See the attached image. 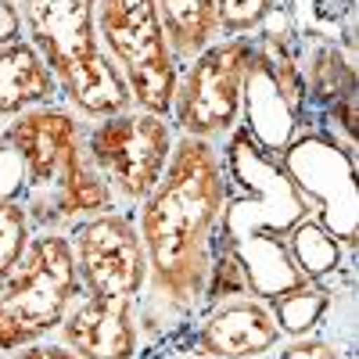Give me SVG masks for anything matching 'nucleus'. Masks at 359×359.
Segmentation results:
<instances>
[{
    "instance_id": "obj_12",
    "label": "nucleus",
    "mask_w": 359,
    "mask_h": 359,
    "mask_svg": "<svg viewBox=\"0 0 359 359\" xmlns=\"http://www.w3.org/2000/svg\"><path fill=\"white\" fill-rule=\"evenodd\" d=\"M137 306L133 298L79 294L54 338L83 359H137L144 352Z\"/></svg>"
},
{
    "instance_id": "obj_10",
    "label": "nucleus",
    "mask_w": 359,
    "mask_h": 359,
    "mask_svg": "<svg viewBox=\"0 0 359 359\" xmlns=\"http://www.w3.org/2000/svg\"><path fill=\"white\" fill-rule=\"evenodd\" d=\"M83 294L133 298L140 302L147 284V255L137 233L133 208H115L69 230Z\"/></svg>"
},
{
    "instance_id": "obj_20",
    "label": "nucleus",
    "mask_w": 359,
    "mask_h": 359,
    "mask_svg": "<svg viewBox=\"0 0 359 359\" xmlns=\"http://www.w3.org/2000/svg\"><path fill=\"white\" fill-rule=\"evenodd\" d=\"M29 237H33V226H29L25 208L18 201H0V280L22 259Z\"/></svg>"
},
{
    "instance_id": "obj_4",
    "label": "nucleus",
    "mask_w": 359,
    "mask_h": 359,
    "mask_svg": "<svg viewBox=\"0 0 359 359\" xmlns=\"http://www.w3.org/2000/svg\"><path fill=\"white\" fill-rule=\"evenodd\" d=\"M83 294L72 241L62 230H33L22 259L0 280V355L54 338Z\"/></svg>"
},
{
    "instance_id": "obj_22",
    "label": "nucleus",
    "mask_w": 359,
    "mask_h": 359,
    "mask_svg": "<svg viewBox=\"0 0 359 359\" xmlns=\"http://www.w3.org/2000/svg\"><path fill=\"white\" fill-rule=\"evenodd\" d=\"M22 198V162L8 144H0V201Z\"/></svg>"
},
{
    "instance_id": "obj_5",
    "label": "nucleus",
    "mask_w": 359,
    "mask_h": 359,
    "mask_svg": "<svg viewBox=\"0 0 359 359\" xmlns=\"http://www.w3.org/2000/svg\"><path fill=\"white\" fill-rule=\"evenodd\" d=\"M219 151L226 169V205L219 223L223 245H233L252 233L287 237L302 219L316 216L309 198L294 187L284 165L273 155H266L241 126L219 144Z\"/></svg>"
},
{
    "instance_id": "obj_23",
    "label": "nucleus",
    "mask_w": 359,
    "mask_h": 359,
    "mask_svg": "<svg viewBox=\"0 0 359 359\" xmlns=\"http://www.w3.org/2000/svg\"><path fill=\"white\" fill-rule=\"evenodd\" d=\"M8 359H83V355H76L69 345H62L57 338H43V341H33V345H22Z\"/></svg>"
},
{
    "instance_id": "obj_16",
    "label": "nucleus",
    "mask_w": 359,
    "mask_h": 359,
    "mask_svg": "<svg viewBox=\"0 0 359 359\" xmlns=\"http://www.w3.org/2000/svg\"><path fill=\"white\" fill-rule=\"evenodd\" d=\"M165 40L172 47V57L187 65L198 50H205L219 36L216 25V0H155Z\"/></svg>"
},
{
    "instance_id": "obj_7",
    "label": "nucleus",
    "mask_w": 359,
    "mask_h": 359,
    "mask_svg": "<svg viewBox=\"0 0 359 359\" xmlns=\"http://www.w3.org/2000/svg\"><path fill=\"white\" fill-rule=\"evenodd\" d=\"M252 62V36H216L180 65L169 123L180 137L223 144L241 126V90Z\"/></svg>"
},
{
    "instance_id": "obj_25",
    "label": "nucleus",
    "mask_w": 359,
    "mask_h": 359,
    "mask_svg": "<svg viewBox=\"0 0 359 359\" xmlns=\"http://www.w3.org/2000/svg\"><path fill=\"white\" fill-rule=\"evenodd\" d=\"M137 359H169V355H165L162 348H144V352H140Z\"/></svg>"
},
{
    "instance_id": "obj_19",
    "label": "nucleus",
    "mask_w": 359,
    "mask_h": 359,
    "mask_svg": "<svg viewBox=\"0 0 359 359\" xmlns=\"http://www.w3.org/2000/svg\"><path fill=\"white\" fill-rule=\"evenodd\" d=\"M277 4H284V0H216L219 36H255Z\"/></svg>"
},
{
    "instance_id": "obj_21",
    "label": "nucleus",
    "mask_w": 359,
    "mask_h": 359,
    "mask_svg": "<svg viewBox=\"0 0 359 359\" xmlns=\"http://www.w3.org/2000/svg\"><path fill=\"white\" fill-rule=\"evenodd\" d=\"M269 359H355V352H348L327 334L313 331V334H302V338H284L280 348Z\"/></svg>"
},
{
    "instance_id": "obj_11",
    "label": "nucleus",
    "mask_w": 359,
    "mask_h": 359,
    "mask_svg": "<svg viewBox=\"0 0 359 359\" xmlns=\"http://www.w3.org/2000/svg\"><path fill=\"white\" fill-rule=\"evenodd\" d=\"M280 341L284 334L262 298L237 294L205 309L184 334L162 348L191 352L205 359H266L280 348Z\"/></svg>"
},
{
    "instance_id": "obj_14",
    "label": "nucleus",
    "mask_w": 359,
    "mask_h": 359,
    "mask_svg": "<svg viewBox=\"0 0 359 359\" xmlns=\"http://www.w3.org/2000/svg\"><path fill=\"white\" fill-rule=\"evenodd\" d=\"M43 104H62V86L25 36L0 43V123Z\"/></svg>"
},
{
    "instance_id": "obj_1",
    "label": "nucleus",
    "mask_w": 359,
    "mask_h": 359,
    "mask_svg": "<svg viewBox=\"0 0 359 359\" xmlns=\"http://www.w3.org/2000/svg\"><path fill=\"white\" fill-rule=\"evenodd\" d=\"M223 205L226 169L219 144L176 137L162 180L133 208L147 255V284L137 306L144 348L176 341L198 320L219 245Z\"/></svg>"
},
{
    "instance_id": "obj_2",
    "label": "nucleus",
    "mask_w": 359,
    "mask_h": 359,
    "mask_svg": "<svg viewBox=\"0 0 359 359\" xmlns=\"http://www.w3.org/2000/svg\"><path fill=\"white\" fill-rule=\"evenodd\" d=\"M4 144L22 162V198L33 230H62L115 212V198L86 151V118L65 101L4 123Z\"/></svg>"
},
{
    "instance_id": "obj_18",
    "label": "nucleus",
    "mask_w": 359,
    "mask_h": 359,
    "mask_svg": "<svg viewBox=\"0 0 359 359\" xmlns=\"http://www.w3.org/2000/svg\"><path fill=\"white\" fill-rule=\"evenodd\" d=\"M298 33L338 40L355 57V0H284Z\"/></svg>"
},
{
    "instance_id": "obj_26",
    "label": "nucleus",
    "mask_w": 359,
    "mask_h": 359,
    "mask_svg": "<svg viewBox=\"0 0 359 359\" xmlns=\"http://www.w3.org/2000/svg\"><path fill=\"white\" fill-rule=\"evenodd\" d=\"M0 144H4V123H0Z\"/></svg>"
},
{
    "instance_id": "obj_9",
    "label": "nucleus",
    "mask_w": 359,
    "mask_h": 359,
    "mask_svg": "<svg viewBox=\"0 0 359 359\" xmlns=\"http://www.w3.org/2000/svg\"><path fill=\"white\" fill-rule=\"evenodd\" d=\"M284 172L294 180L316 212V223L341 241L348 252H355L359 237V198H355V151L341 147L320 130L298 133L284 155L277 158Z\"/></svg>"
},
{
    "instance_id": "obj_24",
    "label": "nucleus",
    "mask_w": 359,
    "mask_h": 359,
    "mask_svg": "<svg viewBox=\"0 0 359 359\" xmlns=\"http://www.w3.org/2000/svg\"><path fill=\"white\" fill-rule=\"evenodd\" d=\"M162 352H165L169 359H205V355H191V352H176V348H162ZM266 359H269V355H266Z\"/></svg>"
},
{
    "instance_id": "obj_8",
    "label": "nucleus",
    "mask_w": 359,
    "mask_h": 359,
    "mask_svg": "<svg viewBox=\"0 0 359 359\" xmlns=\"http://www.w3.org/2000/svg\"><path fill=\"white\" fill-rule=\"evenodd\" d=\"M176 137L180 133L169 118L140 108L86 123V151L118 208H137L155 191L169 165Z\"/></svg>"
},
{
    "instance_id": "obj_6",
    "label": "nucleus",
    "mask_w": 359,
    "mask_h": 359,
    "mask_svg": "<svg viewBox=\"0 0 359 359\" xmlns=\"http://www.w3.org/2000/svg\"><path fill=\"white\" fill-rule=\"evenodd\" d=\"M97 40L123 76L133 108L169 118L180 62L155 0H97Z\"/></svg>"
},
{
    "instance_id": "obj_3",
    "label": "nucleus",
    "mask_w": 359,
    "mask_h": 359,
    "mask_svg": "<svg viewBox=\"0 0 359 359\" xmlns=\"http://www.w3.org/2000/svg\"><path fill=\"white\" fill-rule=\"evenodd\" d=\"M22 36L62 86V101L86 123L130 111V90L97 40V0H15Z\"/></svg>"
},
{
    "instance_id": "obj_17",
    "label": "nucleus",
    "mask_w": 359,
    "mask_h": 359,
    "mask_svg": "<svg viewBox=\"0 0 359 359\" xmlns=\"http://www.w3.org/2000/svg\"><path fill=\"white\" fill-rule=\"evenodd\" d=\"M284 245H287L294 266L302 269L309 280H331L334 273H341V269L352 266V255H355V252H348L341 241H334V237L316 223V216H309V219L298 223V226L284 237Z\"/></svg>"
},
{
    "instance_id": "obj_13",
    "label": "nucleus",
    "mask_w": 359,
    "mask_h": 359,
    "mask_svg": "<svg viewBox=\"0 0 359 359\" xmlns=\"http://www.w3.org/2000/svg\"><path fill=\"white\" fill-rule=\"evenodd\" d=\"M241 130L262 147L266 155L280 158L284 147L313 126L291 111V104L280 94V83L273 69L266 65V57L252 47V62L245 69V90H241Z\"/></svg>"
},
{
    "instance_id": "obj_15",
    "label": "nucleus",
    "mask_w": 359,
    "mask_h": 359,
    "mask_svg": "<svg viewBox=\"0 0 359 359\" xmlns=\"http://www.w3.org/2000/svg\"><path fill=\"white\" fill-rule=\"evenodd\" d=\"M226 248L237 259V266H241L248 294L262 298V302H273L277 294L309 284V277L294 266V259H291V252L284 245V237L252 233V237H241V241H233Z\"/></svg>"
}]
</instances>
